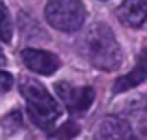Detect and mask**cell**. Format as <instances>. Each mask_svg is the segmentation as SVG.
I'll list each match as a JSON object with an SVG mask.
<instances>
[{
  "label": "cell",
  "instance_id": "cell-8",
  "mask_svg": "<svg viewBox=\"0 0 147 140\" xmlns=\"http://www.w3.org/2000/svg\"><path fill=\"white\" fill-rule=\"evenodd\" d=\"M145 79H147V75H144L140 69L134 67L130 73H127V75L119 77V79L115 80L114 86H112V92H114V93H123V92H127V90H132L134 86L142 84Z\"/></svg>",
  "mask_w": 147,
  "mask_h": 140
},
{
  "label": "cell",
  "instance_id": "cell-5",
  "mask_svg": "<svg viewBox=\"0 0 147 140\" xmlns=\"http://www.w3.org/2000/svg\"><path fill=\"white\" fill-rule=\"evenodd\" d=\"M22 62L28 69L39 75H52L60 67V58L49 50L41 49H24L22 50Z\"/></svg>",
  "mask_w": 147,
  "mask_h": 140
},
{
  "label": "cell",
  "instance_id": "cell-3",
  "mask_svg": "<svg viewBox=\"0 0 147 140\" xmlns=\"http://www.w3.org/2000/svg\"><path fill=\"white\" fill-rule=\"evenodd\" d=\"M45 19L60 32H75L86 21V7L80 0H49Z\"/></svg>",
  "mask_w": 147,
  "mask_h": 140
},
{
  "label": "cell",
  "instance_id": "cell-7",
  "mask_svg": "<svg viewBox=\"0 0 147 140\" xmlns=\"http://www.w3.org/2000/svg\"><path fill=\"white\" fill-rule=\"evenodd\" d=\"M117 17L130 28L142 26L147 19V0H123L117 7Z\"/></svg>",
  "mask_w": 147,
  "mask_h": 140
},
{
  "label": "cell",
  "instance_id": "cell-6",
  "mask_svg": "<svg viewBox=\"0 0 147 140\" xmlns=\"http://www.w3.org/2000/svg\"><path fill=\"white\" fill-rule=\"evenodd\" d=\"M95 140H138L132 127L121 118L108 116L95 129Z\"/></svg>",
  "mask_w": 147,
  "mask_h": 140
},
{
  "label": "cell",
  "instance_id": "cell-13",
  "mask_svg": "<svg viewBox=\"0 0 147 140\" xmlns=\"http://www.w3.org/2000/svg\"><path fill=\"white\" fill-rule=\"evenodd\" d=\"M136 69H140L144 75H147V49L142 50V54L138 56V65H136Z\"/></svg>",
  "mask_w": 147,
  "mask_h": 140
},
{
  "label": "cell",
  "instance_id": "cell-1",
  "mask_svg": "<svg viewBox=\"0 0 147 140\" xmlns=\"http://www.w3.org/2000/svg\"><path fill=\"white\" fill-rule=\"evenodd\" d=\"M80 49H82L84 56L88 58V62L97 69L114 71L121 65V47L108 24H102V22L91 24L88 32L84 34Z\"/></svg>",
  "mask_w": 147,
  "mask_h": 140
},
{
  "label": "cell",
  "instance_id": "cell-12",
  "mask_svg": "<svg viewBox=\"0 0 147 140\" xmlns=\"http://www.w3.org/2000/svg\"><path fill=\"white\" fill-rule=\"evenodd\" d=\"M11 86H13V77L7 71H0V93L7 92Z\"/></svg>",
  "mask_w": 147,
  "mask_h": 140
},
{
  "label": "cell",
  "instance_id": "cell-11",
  "mask_svg": "<svg viewBox=\"0 0 147 140\" xmlns=\"http://www.w3.org/2000/svg\"><path fill=\"white\" fill-rule=\"evenodd\" d=\"M22 125V118H21V112L19 110H13L11 114H7L6 118L2 120V127L7 131V133H13L17 127Z\"/></svg>",
  "mask_w": 147,
  "mask_h": 140
},
{
  "label": "cell",
  "instance_id": "cell-14",
  "mask_svg": "<svg viewBox=\"0 0 147 140\" xmlns=\"http://www.w3.org/2000/svg\"><path fill=\"white\" fill-rule=\"evenodd\" d=\"M4 62H6V56H4L2 49H0V65H4Z\"/></svg>",
  "mask_w": 147,
  "mask_h": 140
},
{
  "label": "cell",
  "instance_id": "cell-9",
  "mask_svg": "<svg viewBox=\"0 0 147 140\" xmlns=\"http://www.w3.org/2000/svg\"><path fill=\"white\" fill-rule=\"evenodd\" d=\"M11 36H13V22H11V15L4 2H0V39L9 43Z\"/></svg>",
  "mask_w": 147,
  "mask_h": 140
},
{
  "label": "cell",
  "instance_id": "cell-10",
  "mask_svg": "<svg viewBox=\"0 0 147 140\" xmlns=\"http://www.w3.org/2000/svg\"><path fill=\"white\" fill-rule=\"evenodd\" d=\"M78 131H80V127L76 125L75 122H65L63 125L54 133V137L58 140H71V138H75L76 135H78Z\"/></svg>",
  "mask_w": 147,
  "mask_h": 140
},
{
  "label": "cell",
  "instance_id": "cell-4",
  "mask_svg": "<svg viewBox=\"0 0 147 140\" xmlns=\"http://www.w3.org/2000/svg\"><path fill=\"white\" fill-rule=\"evenodd\" d=\"M56 92L71 112H84L93 105L95 90L90 86H73L69 82H58Z\"/></svg>",
  "mask_w": 147,
  "mask_h": 140
},
{
  "label": "cell",
  "instance_id": "cell-2",
  "mask_svg": "<svg viewBox=\"0 0 147 140\" xmlns=\"http://www.w3.org/2000/svg\"><path fill=\"white\" fill-rule=\"evenodd\" d=\"M19 90H21L22 97L26 101L28 107V114L32 118V122L36 125H39L41 129H50L56 123V120L60 118V105L49 93V90L41 82H37L36 79H28L22 77L19 82Z\"/></svg>",
  "mask_w": 147,
  "mask_h": 140
}]
</instances>
